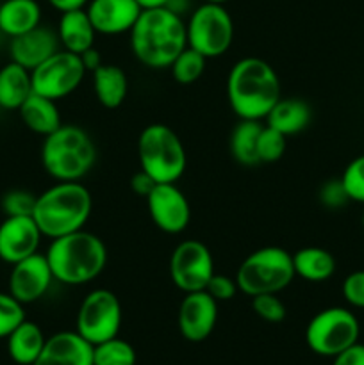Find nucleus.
I'll list each match as a JSON object with an SVG mask.
<instances>
[{
    "instance_id": "9",
    "label": "nucleus",
    "mask_w": 364,
    "mask_h": 365,
    "mask_svg": "<svg viewBox=\"0 0 364 365\" xmlns=\"http://www.w3.org/2000/svg\"><path fill=\"white\" fill-rule=\"evenodd\" d=\"M360 324L345 307H328L318 312L305 328V342L313 353L334 359L359 342Z\"/></svg>"
},
{
    "instance_id": "14",
    "label": "nucleus",
    "mask_w": 364,
    "mask_h": 365,
    "mask_svg": "<svg viewBox=\"0 0 364 365\" xmlns=\"http://www.w3.org/2000/svg\"><path fill=\"white\" fill-rule=\"evenodd\" d=\"M52 282L56 280H54L46 257L41 253H34L11 266L7 292L14 296L21 305H29L41 299L49 292Z\"/></svg>"
},
{
    "instance_id": "29",
    "label": "nucleus",
    "mask_w": 364,
    "mask_h": 365,
    "mask_svg": "<svg viewBox=\"0 0 364 365\" xmlns=\"http://www.w3.org/2000/svg\"><path fill=\"white\" fill-rule=\"evenodd\" d=\"M207 57H203L202 53H198L196 50L186 46L181 53L173 59V63L170 64L171 77L177 84L181 86H191L198 81L200 77L206 71Z\"/></svg>"
},
{
    "instance_id": "28",
    "label": "nucleus",
    "mask_w": 364,
    "mask_h": 365,
    "mask_svg": "<svg viewBox=\"0 0 364 365\" xmlns=\"http://www.w3.org/2000/svg\"><path fill=\"white\" fill-rule=\"evenodd\" d=\"M263 123L256 120H239L231 134V153L234 160L241 166L252 168L257 166L259 157H257V139H259Z\"/></svg>"
},
{
    "instance_id": "5",
    "label": "nucleus",
    "mask_w": 364,
    "mask_h": 365,
    "mask_svg": "<svg viewBox=\"0 0 364 365\" xmlns=\"http://www.w3.org/2000/svg\"><path fill=\"white\" fill-rule=\"evenodd\" d=\"M96 163V145L77 125H61L41 145V164L57 182H79Z\"/></svg>"
},
{
    "instance_id": "2",
    "label": "nucleus",
    "mask_w": 364,
    "mask_h": 365,
    "mask_svg": "<svg viewBox=\"0 0 364 365\" xmlns=\"http://www.w3.org/2000/svg\"><path fill=\"white\" fill-rule=\"evenodd\" d=\"M128 36L136 59L152 70L170 68L175 57L188 46L184 18L168 7L143 9Z\"/></svg>"
},
{
    "instance_id": "27",
    "label": "nucleus",
    "mask_w": 364,
    "mask_h": 365,
    "mask_svg": "<svg viewBox=\"0 0 364 365\" xmlns=\"http://www.w3.org/2000/svg\"><path fill=\"white\" fill-rule=\"evenodd\" d=\"M293 255V267H295V277L302 280L320 282L328 280L335 271V259L328 250L318 248V246H307L298 250Z\"/></svg>"
},
{
    "instance_id": "31",
    "label": "nucleus",
    "mask_w": 364,
    "mask_h": 365,
    "mask_svg": "<svg viewBox=\"0 0 364 365\" xmlns=\"http://www.w3.org/2000/svg\"><path fill=\"white\" fill-rule=\"evenodd\" d=\"M285 153V135L275 128L263 125L257 139V157L259 163H277Z\"/></svg>"
},
{
    "instance_id": "21",
    "label": "nucleus",
    "mask_w": 364,
    "mask_h": 365,
    "mask_svg": "<svg viewBox=\"0 0 364 365\" xmlns=\"http://www.w3.org/2000/svg\"><path fill=\"white\" fill-rule=\"evenodd\" d=\"M41 25V7L36 0H4L0 4V32L9 38Z\"/></svg>"
},
{
    "instance_id": "3",
    "label": "nucleus",
    "mask_w": 364,
    "mask_h": 365,
    "mask_svg": "<svg viewBox=\"0 0 364 365\" xmlns=\"http://www.w3.org/2000/svg\"><path fill=\"white\" fill-rule=\"evenodd\" d=\"M54 280L77 287L98 278L107 266V248L98 235L88 230L52 239L45 253Z\"/></svg>"
},
{
    "instance_id": "42",
    "label": "nucleus",
    "mask_w": 364,
    "mask_h": 365,
    "mask_svg": "<svg viewBox=\"0 0 364 365\" xmlns=\"http://www.w3.org/2000/svg\"><path fill=\"white\" fill-rule=\"evenodd\" d=\"M46 2L59 13H66V11L82 9V7L88 6L89 0H46Z\"/></svg>"
},
{
    "instance_id": "17",
    "label": "nucleus",
    "mask_w": 364,
    "mask_h": 365,
    "mask_svg": "<svg viewBox=\"0 0 364 365\" xmlns=\"http://www.w3.org/2000/svg\"><path fill=\"white\" fill-rule=\"evenodd\" d=\"M84 9L96 34L106 36L131 32L143 11L136 0H89Z\"/></svg>"
},
{
    "instance_id": "34",
    "label": "nucleus",
    "mask_w": 364,
    "mask_h": 365,
    "mask_svg": "<svg viewBox=\"0 0 364 365\" xmlns=\"http://www.w3.org/2000/svg\"><path fill=\"white\" fill-rule=\"evenodd\" d=\"M252 310L266 323H282L285 319L284 302L277 294H259L252 298Z\"/></svg>"
},
{
    "instance_id": "44",
    "label": "nucleus",
    "mask_w": 364,
    "mask_h": 365,
    "mask_svg": "<svg viewBox=\"0 0 364 365\" xmlns=\"http://www.w3.org/2000/svg\"><path fill=\"white\" fill-rule=\"evenodd\" d=\"M141 9H156V7H166L168 0H136Z\"/></svg>"
},
{
    "instance_id": "11",
    "label": "nucleus",
    "mask_w": 364,
    "mask_h": 365,
    "mask_svg": "<svg viewBox=\"0 0 364 365\" xmlns=\"http://www.w3.org/2000/svg\"><path fill=\"white\" fill-rule=\"evenodd\" d=\"M86 73L81 56L61 48L31 71L32 91L57 102L71 95L82 84Z\"/></svg>"
},
{
    "instance_id": "4",
    "label": "nucleus",
    "mask_w": 364,
    "mask_h": 365,
    "mask_svg": "<svg viewBox=\"0 0 364 365\" xmlns=\"http://www.w3.org/2000/svg\"><path fill=\"white\" fill-rule=\"evenodd\" d=\"M91 192L81 182H57L36 198L32 220L43 237L57 239L82 230L91 216Z\"/></svg>"
},
{
    "instance_id": "10",
    "label": "nucleus",
    "mask_w": 364,
    "mask_h": 365,
    "mask_svg": "<svg viewBox=\"0 0 364 365\" xmlns=\"http://www.w3.org/2000/svg\"><path fill=\"white\" fill-rule=\"evenodd\" d=\"M121 303L109 289H95L88 292L79 307L75 331L91 346L118 337L121 328Z\"/></svg>"
},
{
    "instance_id": "40",
    "label": "nucleus",
    "mask_w": 364,
    "mask_h": 365,
    "mask_svg": "<svg viewBox=\"0 0 364 365\" xmlns=\"http://www.w3.org/2000/svg\"><path fill=\"white\" fill-rule=\"evenodd\" d=\"M156 184L157 182L153 180L148 173H145L143 170H139L138 173L132 175V178H131V187H132V191H134V195L143 196V198H146V196L150 195V191L156 187Z\"/></svg>"
},
{
    "instance_id": "37",
    "label": "nucleus",
    "mask_w": 364,
    "mask_h": 365,
    "mask_svg": "<svg viewBox=\"0 0 364 365\" xmlns=\"http://www.w3.org/2000/svg\"><path fill=\"white\" fill-rule=\"evenodd\" d=\"M343 298L350 307L364 309V269L353 271L343 280Z\"/></svg>"
},
{
    "instance_id": "20",
    "label": "nucleus",
    "mask_w": 364,
    "mask_h": 365,
    "mask_svg": "<svg viewBox=\"0 0 364 365\" xmlns=\"http://www.w3.org/2000/svg\"><path fill=\"white\" fill-rule=\"evenodd\" d=\"M56 32L57 38H59L61 48L77 53V56L91 48L96 38V31L84 7L61 13V20Z\"/></svg>"
},
{
    "instance_id": "25",
    "label": "nucleus",
    "mask_w": 364,
    "mask_h": 365,
    "mask_svg": "<svg viewBox=\"0 0 364 365\" xmlns=\"http://www.w3.org/2000/svg\"><path fill=\"white\" fill-rule=\"evenodd\" d=\"M46 337L41 328L25 319L7 337V353L18 365H32L43 351Z\"/></svg>"
},
{
    "instance_id": "46",
    "label": "nucleus",
    "mask_w": 364,
    "mask_h": 365,
    "mask_svg": "<svg viewBox=\"0 0 364 365\" xmlns=\"http://www.w3.org/2000/svg\"><path fill=\"white\" fill-rule=\"evenodd\" d=\"M360 223H363V227H364V212H363V217H360Z\"/></svg>"
},
{
    "instance_id": "26",
    "label": "nucleus",
    "mask_w": 364,
    "mask_h": 365,
    "mask_svg": "<svg viewBox=\"0 0 364 365\" xmlns=\"http://www.w3.org/2000/svg\"><path fill=\"white\" fill-rule=\"evenodd\" d=\"M32 93H34L32 77L27 68L13 61L0 68V107L2 109L18 110Z\"/></svg>"
},
{
    "instance_id": "1",
    "label": "nucleus",
    "mask_w": 364,
    "mask_h": 365,
    "mask_svg": "<svg viewBox=\"0 0 364 365\" xmlns=\"http://www.w3.org/2000/svg\"><path fill=\"white\" fill-rule=\"evenodd\" d=\"M227 98L239 120H266L282 98L280 78L264 59L243 57L228 71Z\"/></svg>"
},
{
    "instance_id": "23",
    "label": "nucleus",
    "mask_w": 364,
    "mask_h": 365,
    "mask_svg": "<svg viewBox=\"0 0 364 365\" xmlns=\"http://www.w3.org/2000/svg\"><path fill=\"white\" fill-rule=\"evenodd\" d=\"M18 113H20V118L25 123V127H27L29 130L34 132V134L43 135V138L52 134L54 130H57V128L63 125L56 100L36 95V93H32V95L21 103Z\"/></svg>"
},
{
    "instance_id": "24",
    "label": "nucleus",
    "mask_w": 364,
    "mask_h": 365,
    "mask_svg": "<svg viewBox=\"0 0 364 365\" xmlns=\"http://www.w3.org/2000/svg\"><path fill=\"white\" fill-rule=\"evenodd\" d=\"M310 120L313 110L309 103L300 98H280L266 116V125L288 138L305 130Z\"/></svg>"
},
{
    "instance_id": "35",
    "label": "nucleus",
    "mask_w": 364,
    "mask_h": 365,
    "mask_svg": "<svg viewBox=\"0 0 364 365\" xmlns=\"http://www.w3.org/2000/svg\"><path fill=\"white\" fill-rule=\"evenodd\" d=\"M36 198L31 191L13 189L2 196V210L6 216H32L36 207Z\"/></svg>"
},
{
    "instance_id": "12",
    "label": "nucleus",
    "mask_w": 364,
    "mask_h": 365,
    "mask_svg": "<svg viewBox=\"0 0 364 365\" xmlns=\"http://www.w3.org/2000/svg\"><path fill=\"white\" fill-rule=\"evenodd\" d=\"M170 278L184 294L206 291L214 274L213 253L203 242L188 239L175 246L170 257Z\"/></svg>"
},
{
    "instance_id": "32",
    "label": "nucleus",
    "mask_w": 364,
    "mask_h": 365,
    "mask_svg": "<svg viewBox=\"0 0 364 365\" xmlns=\"http://www.w3.org/2000/svg\"><path fill=\"white\" fill-rule=\"evenodd\" d=\"M24 321V305L9 292H0V339L9 337L11 331Z\"/></svg>"
},
{
    "instance_id": "19",
    "label": "nucleus",
    "mask_w": 364,
    "mask_h": 365,
    "mask_svg": "<svg viewBox=\"0 0 364 365\" xmlns=\"http://www.w3.org/2000/svg\"><path fill=\"white\" fill-rule=\"evenodd\" d=\"M32 365H93V346L77 331H59L46 339Z\"/></svg>"
},
{
    "instance_id": "16",
    "label": "nucleus",
    "mask_w": 364,
    "mask_h": 365,
    "mask_svg": "<svg viewBox=\"0 0 364 365\" xmlns=\"http://www.w3.org/2000/svg\"><path fill=\"white\" fill-rule=\"evenodd\" d=\"M43 234L32 216H6L0 223V260L16 264L39 250Z\"/></svg>"
},
{
    "instance_id": "18",
    "label": "nucleus",
    "mask_w": 364,
    "mask_h": 365,
    "mask_svg": "<svg viewBox=\"0 0 364 365\" xmlns=\"http://www.w3.org/2000/svg\"><path fill=\"white\" fill-rule=\"evenodd\" d=\"M59 50L61 43L57 32L49 27H43V25H38L36 29L16 36V38H11L9 43L11 61L27 68L29 71L38 68Z\"/></svg>"
},
{
    "instance_id": "6",
    "label": "nucleus",
    "mask_w": 364,
    "mask_h": 365,
    "mask_svg": "<svg viewBox=\"0 0 364 365\" xmlns=\"http://www.w3.org/2000/svg\"><path fill=\"white\" fill-rule=\"evenodd\" d=\"M139 166L157 184H175L184 175L188 153L168 125H146L138 138Z\"/></svg>"
},
{
    "instance_id": "38",
    "label": "nucleus",
    "mask_w": 364,
    "mask_h": 365,
    "mask_svg": "<svg viewBox=\"0 0 364 365\" xmlns=\"http://www.w3.org/2000/svg\"><path fill=\"white\" fill-rule=\"evenodd\" d=\"M206 291L216 299L218 303L220 302H231L236 294H238L239 287L236 284V278L225 277V274H213V278L207 284Z\"/></svg>"
},
{
    "instance_id": "22",
    "label": "nucleus",
    "mask_w": 364,
    "mask_h": 365,
    "mask_svg": "<svg viewBox=\"0 0 364 365\" xmlns=\"http://www.w3.org/2000/svg\"><path fill=\"white\" fill-rule=\"evenodd\" d=\"M93 91L96 100L106 109H118L125 102L128 93V78L116 64H106L91 73Z\"/></svg>"
},
{
    "instance_id": "45",
    "label": "nucleus",
    "mask_w": 364,
    "mask_h": 365,
    "mask_svg": "<svg viewBox=\"0 0 364 365\" xmlns=\"http://www.w3.org/2000/svg\"><path fill=\"white\" fill-rule=\"evenodd\" d=\"M203 2H213V4H225L228 0H203Z\"/></svg>"
},
{
    "instance_id": "36",
    "label": "nucleus",
    "mask_w": 364,
    "mask_h": 365,
    "mask_svg": "<svg viewBox=\"0 0 364 365\" xmlns=\"http://www.w3.org/2000/svg\"><path fill=\"white\" fill-rule=\"evenodd\" d=\"M318 196H320L321 205L327 207V209L330 210L341 209V207H345L346 203L350 202L341 178H332V180L325 182V184L320 187Z\"/></svg>"
},
{
    "instance_id": "8",
    "label": "nucleus",
    "mask_w": 364,
    "mask_h": 365,
    "mask_svg": "<svg viewBox=\"0 0 364 365\" xmlns=\"http://www.w3.org/2000/svg\"><path fill=\"white\" fill-rule=\"evenodd\" d=\"M188 46L207 59H216L234 41V21L223 4L203 2L189 13L186 21Z\"/></svg>"
},
{
    "instance_id": "7",
    "label": "nucleus",
    "mask_w": 364,
    "mask_h": 365,
    "mask_svg": "<svg viewBox=\"0 0 364 365\" xmlns=\"http://www.w3.org/2000/svg\"><path fill=\"white\" fill-rule=\"evenodd\" d=\"M295 280L293 255L278 246H264L250 253L236 273V284L243 294H278Z\"/></svg>"
},
{
    "instance_id": "41",
    "label": "nucleus",
    "mask_w": 364,
    "mask_h": 365,
    "mask_svg": "<svg viewBox=\"0 0 364 365\" xmlns=\"http://www.w3.org/2000/svg\"><path fill=\"white\" fill-rule=\"evenodd\" d=\"M81 61L82 64H84L86 71H95L96 68L102 66V57H100V52L95 48V46H91V48H88L86 52L81 53Z\"/></svg>"
},
{
    "instance_id": "33",
    "label": "nucleus",
    "mask_w": 364,
    "mask_h": 365,
    "mask_svg": "<svg viewBox=\"0 0 364 365\" xmlns=\"http://www.w3.org/2000/svg\"><path fill=\"white\" fill-rule=\"evenodd\" d=\"M341 182L350 202L364 203V153L355 157L341 175Z\"/></svg>"
},
{
    "instance_id": "13",
    "label": "nucleus",
    "mask_w": 364,
    "mask_h": 365,
    "mask_svg": "<svg viewBox=\"0 0 364 365\" xmlns=\"http://www.w3.org/2000/svg\"><path fill=\"white\" fill-rule=\"evenodd\" d=\"M145 200L150 220L161 232L177 235L188 228L191 207L184 192L175 184H156Z\"/></svg>"
},
{
    "instance_id": "43",
    "label": "nucleus",
    "mask_w": 364,
    "mask_h": 365,
    "mask_svg": "<svg viewBox=\"0 0 364 365\" xmlns=\"http://www.w3.org/2000/svg\"><path fill=\"white\" fill-rule=\"evenodd\" d=\"M166 7L170 11H173L175 14H178V16H184L188 11H193L191 0H168Z\"/></svg>"
},
{
    "instance_id": "15",
    "label": "nucleus",
    "mask_w": 364,
    "mask_h": 365,
    "mask_svg": "<svg viewBox=\"0 0 364 365\" xmlns=\"http://www.w3.org/2000/svg\"><path fill=\"white\" fill-rule=\"evenodd\" d=\"M218 321V302L207 291L188 292L178 307L177 324L182 337L202 342L211 337Z\"/></svg>"
},
{
    "instance_id": "39",
    "label": "nucleus",
    "mask_w": 364,
    "mask_h": 365,
    "mask_svg": "<svg viewBox=\"0 0 364 365\" xmlns=\"http://www.w3.org/2000/svg\"><path fill=\"white\" fill-rule=\"evenodd\" d=\"M332 365H364V344L355 342L348 349L334 356Z\"/></svg>"
},
{
    "instance_id": "30",
    "label": "nucleus",
    "mask_w": 364,
    "mask_h": 365,
    "mask_svg": "<svg viewBox=\"0 0 364 365\" xmlns=\"http://www.w3.org/2000/svg\"><path fill=\"white\" fill-rule=\"evenodd\" d=\"M134 348L120 337L93 346V365H136Z\"/></svg>"
}]
</instances>
